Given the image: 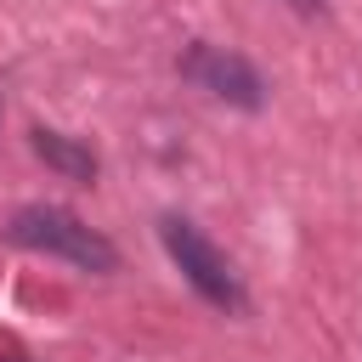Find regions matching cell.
Returning a JSON list of instances; mask_svg holds the SVG:
<instances>
[{"instance_id": "1", "label": "cell", "mask_w": 362, "mask_h": 362, "mask_svg": "<svg viewBox=\"0 0 362 362\" xmlns=\"http://www.w3.org/2000/svg\"><path fill=\"white\" fill-rule=\"evenodd\" d=\"M6 232H11V243L34 249V255H51V260H68L79 272H96V277L119 272V249L62 204H23Z\"/></svg>"}, {"instance_id": "2", "label": "cell", "mask_w": 362, "mask_h": 362, "mask_svg": "<svg viewBox=\"0 0 362 362\" xmlns=\"http://www.w3.org/2000/svg\"><path fill=\"white\" fill-rule=\"evenodd\" d=\"M158 243H164V255L175 260V272L187 277V288H192L204 305H215V311H243V283H238L232 260H226L187 215H164V221H158Z\"/></svg>"}, {"instance_id": "3", "label": "cell", "mask_w": 362, "mask_h": 362, "mask_svg": "<svg viewBox=\"0 0 362 362\" xmlns=\"http://www.w3.org/2000/svg\"><path fill=\"white\" fill-rule=\"evenodd\" d=\"M181 74H187L198 90H209L215 102H226V107H243V113H260V107H266V74H260L243 51L192 40V45L181 51Z\"/></svg>"}, {"instance_id": "4", "label": "cell", "mask_w": 362, "mask_h": 362, "mask_svg": "<svg viewBox=\"0 0 362 362\" xmlns=\"http://www.w3.org/2000/svg\"><path fill=\"white\" fill-rule=\"evenodd\" d=\"M28 147H34V158H45V170H57L62 181H79V187H90L96 181V153L79 141V136H62V130H51V124H34L28 130Z\"/></svg>"}, {"instance_id": "5", "label": "cell", "mask_w": 362, "mask_h": 362, "mask_svg": "<svg viewBox=\"0 0 362 362\" xmlns=\"http://www.w3.org/2000/svg\"><path fill=\"white\" fill-rule=\"evenodd\" d=\"M288 6H294V11H300V17H311V11H322V6H328V0H288Z\"/></svg>"}, {"instance_id": "6", "label": "cell", "mask_w": 362, "mask_h": 362, "mask_svg": "<svg viewBox=\"0 0 362 362\" xmlns=\"http://www.w3.org/2000/svg\"><path fill=\"white\" fill-rule=\"evenodd\" d=\"M0 362H11V356H0Z\"/></svg>"}]
</instances>
